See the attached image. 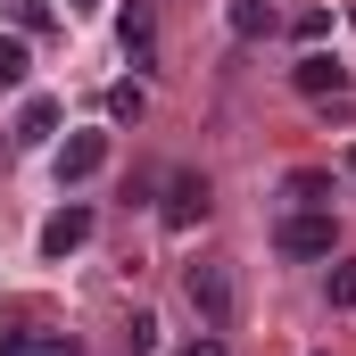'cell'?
<instances>
[{"mask_svg":"<svg viewBox=\"0 0 356 356\" xmlns=\"http://www.w3.org/2000/svg\"><path fill=\"white\" fill-rule=\"evenodd\" d=\"M340 175H348V182H356V141H348V149H340Z\"/></svg>","mask_w":356,"mask_h":356,"instance_id":"18","label":"cell"},{"mask_svg":"<svg viewBox=\"0 0 356 356\" xmlns=\"http://www.w3.org/2000/svg\"><path fill=\"white\" fill-rule=\"evenodd\" d=\"M282 199H290V207H332V175H315V166H298V175L282 182Z\"/></svg>","mask_w":356,"mask_h":356,"instance_id":"10","label":"cell"},{"mask_svg":"<svg viewBox=\"0 0 356 356\" xmlns=\"http://www.w3.org/2000/svg\"><path fill=\"white\" fill-rule=\"evenodd\" d=\"M0 356H83L75 332H0Z\"/></svg>","mask_w":356,"mask_h":356,"instance_id":"8","label":"cell"},{"mask_svg":"<svg viewBox=\"0 0 356 356\" xmlns=\"http://www.w3.org/2000/svg\"><path fill=\"white\" fill-rule=\"evenodd\" d=\"M108 166V133H67L58 141V182H91Z\"/></svg>","mask_w":356,"mask_h":356,"instance_id":"4","label":"cell"},{"mask_svg":"<svg viewBox=\"0 0 356 356\" xmlns=\"http://www.w3.org/2000/svg\"><path fill=\"white\" fill-rule=\"evenodd\" d=\"M182 298H191L199 332H216V340L241 323V282H232V266H191L182 273Z\"/></svg>","mask_w":356,"mask_h":356,"instance_id":"1","label":"cell"},{"mask_svg":"<svg viewBox=\"0 0 356 356\" xmlns=\"http://www.w3.org/2000/svg\"><path fill=\"white\" fill-rule=\"evenodd\" d=\"M182 356H232V348H224V340L207 332V340H191V348H182Z\"/></svg>","mask_w":356,"mask_h":356,"instance_id":"17","label":"cell"},{"mask_svg":"<svg viewBox=\"0 0 356 356\" xmlns=\"http://www.w3.org/2000/svg\"><path fill=\"white\" fill-rule=\"evenodd\" d=\"M124 356H158V315H133L124 323Z\"/></svg>","mask_w":356,"mask_h":356,"instance_id":"14","label":"cell"},{"mask_svg":"<svg viewBox=\"0 0 356 356\" xmlns=\"http://www.w3.org/2000/svg\"><path fill=\"white\" fill-rule=\"evenodd\" d=\"M207 199H216L207 175H175V182H166V232H191V224L207 216Z\"/></svg>","mask_w":356,"mask_h":356,"instance_id":"5","label":"cell"},{"mask_svg":"<svg viewBox=\"0 0 356 356\" xmlns=\"http://www.w3.org/2000/svg\"><path fill=\"white\" fill-rule=\"evenodd\" d=\"M108 116H116V124H141V116H149V91H141V83H116V91H108Z\"/></svg>","mask_w":356,"mask_h":356,"instance_id":"12","label":"cell"},{"mask_svg":"<svg viewBox=\"0 0 356 356\" xmlns=\"http://www.w3.org/2000/svg\"><path fill=\"white\" fill-rule=\"evenodd\" d=\"M25 67H33L25 33H0V91H17V83H25Z\"/></svg>","mask_w":356,"mask_h":356,"instance_id":"11","label":"cell"},{"mask_svg":"<svg viewBox=\"0 0 356 356\" xmlns=\"http://www.w3.org/2000/svg\"><path fill=\"white\" fill-rule=\"evenodd\" d=\"M91 241V207H58L50 224H42V257H75Z\"/></svg>","mask_w":356,"mask_h":356,"instance_id":"7","label":"cell"},{"mask_svg":"<svg viewBox=\"0 0 356 356\" xmlns=\"http://www.w3.org/2000/svg\"><path fill=\"white\" fill-rule=\"evenodd\" d=\"M116 42H124L133 67H149V50H158V17H149V0H124V8H116Z\"/></svg>","mask_w":356,"mask_h":356,"instance_id":"6","label":"cell"},{"mask_svg":"<svg viewBox=\"0 0 356 356\" xmlns=\"http://www.w3.org/2000/svg\"><path fill=\"white\" fill-rule=\"evenodd\" d=\"M50 133H58V99H25V108H17V141H25V149H42Z\"/></svg>","mask_w":356,"mask_h":356,"instance_id":"9","label":"cell"},{"mask_svg":"<svg viewBox=\"0 0 356 356\" xmlns=\"http://www.w3.org/2000/svg\"><path fill=\"white\" fill-rule=\"evenodd\" d=\"M323 33H332V8H307V17H298V42H307V50H315V42H323Z\"/></svg>","mask_w":356,"mask_h":356,"instance_id":"16","label":"cell"},{"mask_svg":"<svg viewBox=\"0 0 356 356\" xmlns=\"http://www.w3.org/2000/svg\"><path fill=\"white\" fill-rule=\"evenodd\" d=\"M290 83L307 91V99H348V67H340V58H323V50H307V58L290 67Z\"/></svg>","mask_w":356,"mask_h":356,"instance_id":"3","label":"cell"},{"mask_svg":"<svg viewBox=\"0 0 356 356\" xmlns=\"http://www.w3.org/2000/svg\"><path fill=\"white\" fill-rule=\"evenodd\" d=\"M323 290H332V307H356V266H332V282H323Z\"/></svg>","mask_w":356,"mask_h":356,"instance_id":"15","label":"cell"},{"mask_svg":"<svg viewBox=\"0 0 356 356\" xmlns=\"http://www.w3.org/2000/svg\"><path fill=\"white\" fill-rule=\"evenodd\" d=\"M232 33H241V42L273 33V8H266V0H232Z\"/></svg>","mask_w":356,"mask_h":356,"instance_id":"13","label":"cell"},{"mask_svg":"<svg viewBox=\"0 0 356 356\" xmlns=\"http://www.w3.org/2000/svg\"><path fill=\"white\" fill-rule=\"evenodd\" d=\"M273 249H282V257H332V249H340L332 207H290V216L273 224Z\"/></svg>","mask_w":356,"mask_h":356,"instance_id":"2","label":"cell"}]
</instances>
